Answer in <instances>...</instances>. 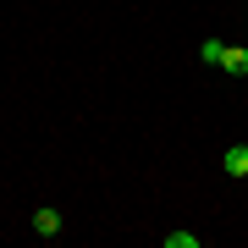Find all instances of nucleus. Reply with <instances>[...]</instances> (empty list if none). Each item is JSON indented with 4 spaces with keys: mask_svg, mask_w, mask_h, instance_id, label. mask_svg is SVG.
Wrapping results in <instances>:
<instances>
[{
    "mask_svg": "<svg viewBox=\"0 0 248 248\" xmlns=\"http://www.w3.org/2000/svg\"><path fill=\"white\" fill-rule=\"evenodd\" d=\"M221 66L232 72V78H248V50H243V45H226V55H221Z\"/></svg>",
    "mask_w": 248,
    "mask_h": 248,
    "instance_id": "f03ea898",
    "label": "nucleus"
},
{
    "mask_svg": "<svg viewBox=\"0 0 248 248\" xmlns=\"http://www.w3.org/2000/svg\"><path fill=\"white\" fill-rule=\"evenodd\" d=\"M221 166H226V177H248V143H232L221 155Z\"/></svg>",
    "mask_w": 248,
    "mask_h": 248,
    "instance_id": "f257e3e1",
    "label": "nucleus"
},
{
    "mask_svg": "<svg viewBox=\"0 0 248 248\" xmlns=\"http://www.w3.org/2000/svg\"><path fill=\"white\" fill-rule=\"evenodd\" d=\"M166 248H199V232H166Z\"/></svg>",
    "mask_w": 248,
    "mask_h": 248,
    "instance_id": "20e7f679",
    "label": "nucleus"
},
{
    "mask_svg": "<svg viewBox=\"0 0 248 248\" xmlns=\"http://www.w3.org/2000/svg\"><path fill=\"white\" fill-rule=\"evenodd\" d=\"M33 232H39V237H55V232H61V210H39L33 215Z\"/></svg>",
    "mask_w": 248,
    "mask_h": 248,
    "instance_id": "7ed1b4c3",
    "label": "nucleus"
},
{
    "mask_svg": "<svg viewBox=\"0 0 248 248\" xmlns=\"http://www.w3.org/2000/svg\"><path fill=\"white\" fill-rule=\"evenodd\" d=\"M199 55H204V61H210V66H221V55H226V45H221V39H204V50H199Z\"/></svg>",
    "mask_w": 248,
    "mask_h": 248,
    "instance_id": "39448f33",
    "label": "nucleus"
}]
</instances>
